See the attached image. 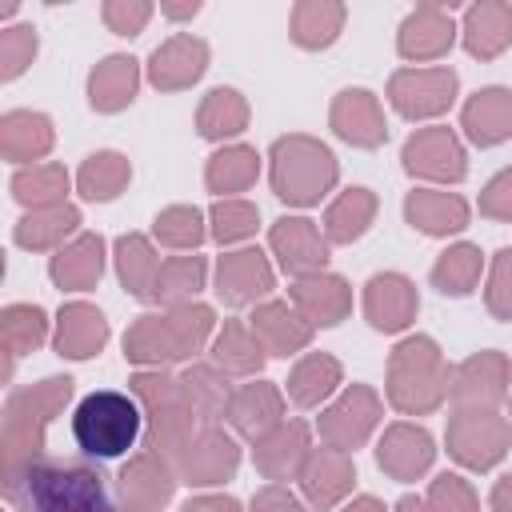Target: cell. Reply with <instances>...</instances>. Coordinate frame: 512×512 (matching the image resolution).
<instances>
[{
	"mask_svg": "<svg viewBox=\"0 0 512 512\" xmlns=\"http://www.w3.org/2000/svg\"><path fill=\"white\" fill-rule=\"evenodd\" d=\"M432 460H436V440L424 424L396 420L376 440V468L396 484H412V480L428 476Z\"/></svg>",
	"mask_w": 512,
	"mask_h": 512,
	"instance_id": "obj_14",
	"label": "cell"
},
{
	"mask_svg": "<svg viewBox=\"0 0 512 512\" xmlns=\"http://www.w3.org/2000/svg\"><path fill=\"white\" fill-rule=\"evenodd\" d=\"M256 228H260V208L252 200H244V196L216 200L208 208V236L216 244H240V240L256 236Z\"/></svg>",
	"mask_w": 512,
	"mask_h": 512,
	"instance_id": "obj_50",
	"label": "cell"
},
{
	"mask_svg": "<svg viewBox=\"0 0 512 512\" xmlns=\"http://www.w3.org/2000/svg\"><path fill=\"white\" fill-rule=\"evenodd\" d=\"M344 20H348V8L340 0H296L288 16V36L296 48L320 52L340 40Z\"/></svg>",
	"mask_w": 512,
	"mask_h": 512,
	"instance_id": "obj_36",
	"label": "cell"
},
{
	"mask_svg": "<svg viewBox=\"0 0 512 512\" xmlns=\"http://www.w3.org/2000/svg\"><path fill=\"white\" fill-rule=\"evenodd\" d=\"M200 12V0H160V16L168 20H192Z\"/></svg>",
	"mask_w": 512,
	"mask_h": 512,
	"instance_id": "obj_59",
	"label": "cell"
},
{
	"mask_svg": "<svg viewBox=\"0 0 512 512\" xmlns=\"http://www.w3.org/2000/svg\"><path fill=\"white\" fill-rule=\"evenodd\" d=\"M56 144V128L44 112H32V108H12L0 116V152L8 164H44V156L52 152Z\"/></svg>",
	"mask_w": 512,
	"mask_h": 512,
	"instance_id": "obj_31",
	"label": "cell"
},
{
	"mask_svg": "<svg viewBox=\"0 0 512 512\" xmlns=\"http://www.w3.org/2000/svg\"><path fill=\"white\" fill-rule=\"evenodd\" d=\"M260 180V152L252 144H220L204 164V184L216 200H236Z\"/></svg>",
	"mask_w": 512,
	"mask_h": 512,
	"instance_id": "obj_37",
	"label": "cell"
},
{
	"mask_svg": "<svg viewBox=\"0 0 512 512\" xmlns=\"http://www.w3.org/2000/svg\"><path fill=\"white\" fill-rule=\"evenodd\" d=\"M376 192L372 188H344L328 208H324V236L328 244H356L372 220H376Z\"/></svg>",
	"mask_w": 512,
	"mask_h": 512,
	"instance_id": "obj_40",
	"label": "cell"
},
{
	"mask_svg": "<svg viewBox=\"0 0 512 512\" xmlns=\"http://www.w3.org/2000/svg\"><path fill=\"white\" fill-rule=\"evenodd\" d=\"M240 468V444L232 432H224L220 424L200 428L196 440L184 448V456L176 460L180 484L188 488H216L224 480H232Z\"/></svg>",
	"mask_w": 512,
	"mask_h": 512,
	"instance_id": "obj_16",
	"label": "cell"
},
{
	"mask_svg": "<svg viewBox=\"0 0 512 512\" xmlns=\"http://www.w3.org/2000/svg\"><path fill=\"white\" fill-rule=\"evenodd\" d=\"M300 496L316 508V512H332L340 508L348 496H352V484H356V464H352V452H336L328 444L312 448L300 476Z\"/></svg>",
	"mask_w": 512,
	"mask_h": 512,
	"instance_id": "obj_17",
	"label": "cell"
},
{
	"mask_svg": "<svg viewBox=\"0 0 512 512\" xmlns=\"http://www.w3.org/2000/svg\"><path fill=\"white\" fill-rule=\"evenodd\" d=\"M404 220L420 232V236H456L468 228L472 208L460 192L448 188H412L404 196Z\"/></svg>",
	"mask_w": 512,
	"mask_h": 512,
	"instance_id": "obj_26",
	"label": "cell"
},
{
	"mask_svg": "<svg viewBox=\"0 0 512 512\" xmlns=\"http://www.w3.org/2000/svg\"><path fill=\"white\" fill-rule=\"evenodd\" d=\"M180 380H184V388H188V400H192V408H196V416H200V424L204 428H212V424H220L224 416H228V400H232V380L208 360V364H188L184 372H180Z\"/></svg>",
	"mask_w": 512,
	"mask_h": 512,
	"instance_id": "obj_46",
	"label": "cell"
},
{
	"mask_svg": "<svg viewBox=\"0 0 512 512\" xmlns=\"http://www.w3.org/2000/svg\"><path fill=\"white\" fill-rule=\"evenodd\" d=\"M480 272H484V252L476 244L460 240V244H448L436 256L428 280H432V288L440 296H472L476 284H480Z\"/></svg>",
	"mask_w": 512,
	"mask_h": 512,
	"instance_id": "obj_45",
	"label": "cell"
},
{
	"mask_svg": "<svg viewBox=\"0 0 512 512\" xmlns=\"http://www.w3.org/2000/svg\"><path fill=\"white\" fill-rule=\"evenodd\" d=\"M152 236L164 248H172V252H196L208 240V224H204V212L200 208H192V204H168V208L156 212Z\"/></svg>",
	"mask_w": 512,
	"mask_h": 512,
	"instance_id": "obj_49",
	"label": "cell"
},
{
	"mask_svg": "<svg viewBox=\"0 0 512 512\" xmlns=\"http://www.w3.org/2000/svg\"><path fill=\"white\" fill-rule=\"evenodd\" d=\"M176 484H180V472L172 460H164L160 452H136L124 460L120 476H116V488H120V500L128 512H160L172 504L176 496Z\"/></svg>",
	"mask_w": 512,
	"mask_h": 512,
	"instance_id": "obj_12",
	"label": "cell"
},
{
	"mask_svg": "<svg viewBox=\"0 0 512 512\" xmlns=\"http://www.w3.org/2000/svg\"><path fill=\"white\" fill-rule=\"evenodd\" d=\"M460 128L476 148H496L512 140V88L488 84L472 92L460 108Z\"/></svg>",
	"mask_w": 512,
	"mask_h": 512,
	"instance_id": "obj_28",
	"label": "cell"
},
{
	"mask_svg": "<svg viewBox=\"0 0 512 512\" xmlns=\"http://www.w3.org/2000/svg\"><path fill=\"white\" fill-rule=\"evenodd\" d=\"M128 184H132V160H128L124 152H116V148L92 152V156L80 164V172H76V192H80L84 200H92V204L116 200Z\"/></svg>",
	"mask_w": 512,
	"mask_h": 512,
	"instance_id": "obj_41",
	"label": "cell"
},
{
	"mask_svg": "<svg viewBox=\"0 0 512 512\" xmlns=\"http://www.w3.org/2000/svg\"><path fill=\"white\" fill-rule=\"evenodd\" d=\"M424 504H428V512H480L476 488L464 476H456V472L432 476L428 492H424Z\"/></svg>",
	"mask_w": 512,
	"mask_h": 512,
	"instance_id": "obj_52",
	"label": "cell"
},
{
	"mask_svg": "<svg viewBox=\"0 0 512 512\" xmlns=\"http://www.w3.org/2000/svg\"><path fill=\"white\" fill-rule=\"evenodd\" d=\"M224 420L232 424L236 436H244L248 444H256V440H264L268 432H276L288 420L284 416V392L276 384H268V380H248V384H240L232 392Z\"/></svg>",
	"mask_w": 512,
	"mask_h": 512,
	"instance_id": "obj_24",
	"label": "cell"
},
{
	"mask_svg": "<svg viewBox=\"0 0 512 512\" xmlns=\"http://www.w3.org/2000/svg\"><path fill=\"white\" fill-rule=\"evenodd\" d=\"M208 352H212V364H216L228 380H232V376L256 380V376L264 372V360H268V352H264V344L256 340V332L248 328V320H224V324L216 328Z\"/></svg>",
	"mask_w": 512,
	"mask_h": 512,
	"instance_id": "obj_33",
	"label": "cell"
},
{
	"mask_svg": "<svg viewBox=\"0 0 512 512\" xmlns=\"http://www.w3.org/2000/svg\"><path fill=\"white\" fill-rule=\"evenodd\" d=\"M480 216H488V220H512V168H500L480 188Z\"/></svg>",
	"mask_w": 512,
	"mask_h": 512,
	"instance_id": "obj_55",
	"label": "cell"
},
{
	"mask_svg": "<svg viewBox=\"0 0 512 512\" xmlns=\"http://www.w3.org/2000/svg\"><path fill=\"white\" fill-rule=\"evenodd\" d=\"M288 304L312 324V328H336L352 312V284L336 272H312L288 284Z\"/></svg>",
	"mask_w": 512,
	"mask_h": 512,
	"instance_id": "obj_21",
	"label": "cell"
},
{
	"mask_svg": "<svg viewBox=\"0 0 512 512\" xmlns=\"http://www.w3.org/2000/svg\"><path fill=\"white\" fill-rule=\"evenodd\" d=\"M452 368L444 364V352L432 336H404L388 352V376L384 396L400 416H432L448 400Z\"/></svg>",
	"mask_w": 512,
	"mask_h": 512,
	"instance_id": "obj_4",
	"label": "cell"
},
{
	"mask_svg": "<svg viewBox=\"0 0 512 512\" xmlns=\"http://www.w3.org/2000/svg\"><path fill=\"white\" fill-rule=\"evenodd\" d=\"M248 328L256 332V340L264 344V352L268 356H280V360L304 352L312 344V332H316L288 300H264V304H256L252 316H248Z\"/></svg>",
	"mask_w": 512,
	"mask_h": 512,
	"instance_id": "obj_27",
	"label": "cell"
},
{
	"mask_svg": "<svg viewBox=\"0 0 512 512\" xmlns=\"http://www.w3.org/2000/svg\"><path fill=\"white\" fill-rule=\"evenodd\" d=\"M392 512H428V504H424V496H400Z\"/></svg>",
	"mask_w": 512,
	"mask_h": 512,
	"instance_id": "obj_61",
	"label": "cell"
},
{
	"mask_svg": "<svg viewBox=\"0 0 512 512\" xmlns=\"http://www.w3.org/2000/svg\"><path fill=\"white\" fill-rule=\"evenodd\" d=\"M208 72V44L192 32L168 36L152 56H148V84L156 92H184Z\"/></svg>",
	"mask_w": 512,
	"mask_h": 512,
	"instance_id": "obj_22",
	"label": "cell"
},
{
	"mask_svg": "<svg viewBox=\"0 0 512 512\" xmlns=\"http://www.w3.org/2000/svg\"><path fill=\"white\" fill-rule=\"evenodd\" d=\"M104 260H108L104 236H100V232H80L76 240H68L64 248L52 252L48 276H52V284H56L60 292H88V288L100 284Z\"/></svg>",
	"mask_w": 512,
	"mask_h": 512,
	"instance_id": "obj_29",
	"label": "cell"
},
{
	"mask_svg": "<svg viewBox=\"0 0 512 512\" xmlns=\"http://www.w3.org/2000/svg\"><path fill=\"white\" fill-rule=\"evenodd\" d=\"M164 320H168V332H172L180 364L196 360V352H204L208 340L216 336V312L208 304H200V300L180 304V308H164Z\"/></svg>",
	"mask_w": 512,
	"mask_h": 512,
	"instance_id": "obj_48",
	"label": "cell"
},
{
	"mask_svg": "<svg viewBox=\"0 0 512 512\" xmlns=\"http://www.w3.org/2000/svg\"><path fill=\"white\" fill-rule=\"evenodd\" d=\"M268 248L276 256L280 272H288L292 280H300V276L324 272L332 244H328L324 228H316V220H308V216H280L268 228Z\"/></svg>",
	"mask_w": 512,
	"mask_h": 512,
	"instance_id": "obj_15",
	"label": "cell"
},
{
	"mask_svg": "<svg viewBox=\"0 0 512 512\" xmlns=\"http://www.w3.org/2000/svg\"><path fill=\"white\" fill-rule=\"evenodd\" d=\"M460 76L448 64L436 68H400L388 80V104L404 120H436L456 104Z\"/></svg>",
	"mask_w": 512,
	"mask_h": 512,
	"instance_id": "obj_9",
	"label": "cell"
},
{
	"mask_svg": "<svg viewBox=\"0 0 512 512\" xmlns=\"http://www.w3.org/2000/svg\"><path fill=\"white\" fill-rule=\"evenodd\" d=\"M124 360L136 364V368H168V364H180L164 312H140L128 324V332H124Z\"/></svg>",
	"mask_w": 512,
	"mask_h": 512,
	"instance_id": "obj_39",
	"label": "cell"
},
{
	"mask_svg": "<svg viewBox=\"0 0 512 512\" xmlns=\"http://www.w3.org/2000/svg\"><path fill=\"white\" fill-rule=\"evenodd\" d=\"M380 416H384L380 392L372 384H348L336 392V400H328L320 408V420H316L320 444H328L336 452H356L380 428Z\"/></svg>",
	"mask_w": 512,
	"mask_h": 512,
	"instance_id": "obj_8",
	"label": "cell"
},
{
	"mask_svg": "<svg viewBox=\"0 0 512 512\" xmlns=\"http://www.w3.org/2000/svg\"><path fill=\"white\" fill-rule=\"evenodd\" d=\"M112 328H108V316L88 304V300H68L60 312H56V328H52V348L56 356L64 360H92L104 352Z\"/></svg>",
	"mask_w": 512,
	"mask_h": 512,
	"instance_id": "obj_23",
	"label": "cell"
},
{
	"mask_svg": "<svg viewBox=\"0 0 512 512\" xmlns=\"http://www.w3.org/2000/svg\"><path fill=\"white\" fill-rule=\"evenodd\" d=\"M488 508H492V512H512V472L500 476V480L492 484V492H488Z\"/></svg>",
	"mask_w": 512,
	"mask_h": 512,
	"instance_id": "obj_58",
	"label": "cell"
},
{
	"mask_svg": "<svg viewBox=\"0 0 512 512\" xmlns=\"http://www.w3.org/2000/svg\"><path fill=\"white\" fill-rule=\"evenodd\" d=\"M80 208L76 204H56V208H36V212H24L12 228V240L28 252H56L64 248L68 240L80 236Z\"/></svg>",
	"mask_w": 512,
	"mask_h": 512,
	"instance_id": "obj_35",
	"label": "cell"
},
{
	"mask_svg": "<svg viewBox=\"0 0 512 512\" xmlns=\"http://www.w3.org/2000/svg\"><path fill=\"white\" fill-rule=\"evenodd\" d=\"M248 512H308V500L296 496L288 484H264L248 500Z\"/></svg>",
	"mask_w": 512,
	"mask_h": 512,
	"instance_id": "obj_56",
	"label": "cell"
},
{
	"mask_svg": "<svg viewBox=\"0 0 512 512\" xmlns=\"http://www.w3.org/2000/svg\"><path fill=\"white\" fill-rule=\"evenodd\" d=\"M404 172L428 184H460L468 176V152L448 124L416 128L400 148Z\"/></svg>",
	"mask_w": 512,
	"mask_h": 512,
	"instance_id": "obj_10",
	"label": "cell"
},
{
	"mask_svg": "<svg viewBox=\"0 0 512 512\" xmlns=\"http://www.w3.org/2000/svg\"><path fill=\"white\" fill-rule=\"evenodd\" d=\"M112 264H116V280L128 296L152 304L156 292V276H160V256L152 248V240L144 232H124L112 248Z\"/></svg>",
	"mask_w": 512,
	"mask_h": 512,
	"instance_id": "obj_38",
	"label": "cell"
},
{
	"mask_svg": "<svg viewBox=\"0 0 512 512\" xmlns=\"http://www.w3.org/2000/svg\"><path fill=\"white\" fill-rule=\"evenodd\" d=\"M456 20L444 4H416L404 20H400V32H396V52L412 64H428V60H440L452 44H456Z\"/></svg>",
	"mask_w": 512,
	"mask_h": 512,
	"instance_id": "obj_20",
	"label": "cell"
},
{
	"mask_svg": "<svg viewBox=\"0 0 512 512\" xmlns=\"http://www.w3.org/2000/svg\"><path fill=\"white\" fill-rule=\"evenodd\" d=\"M308 452H312V428L304 420H284L276 432L252 444V464L268 484H284L300 476Z\"/></svg>",
	"mask_w": 512,
	"mask_h": 512,
	"instance_id": "obj_25",
	"label": "cell"
},
{
	"mask_svg": "<svg viewBox=\"0 0 512 512\" xmlns=\"http://www.w3.org/2000/svg\"><path fill=\"white\" fill-rule=\"evenodd\" d=\"M340 384H344V368H340L336 356H328V352H304L292 364V372L284 380V392H288V400L296 408H320V404H328L340 392Z\"/></svg>",
	"mask_w": 512,
	"mask_h": 512,
	"instance_id": "obj_34",
	"label": "cell"
},
{
	"mask_svg": "<svg viewBox=\"0 0 512 512\" xmlns=\"http://www.w3.org/2000/svg\"><path fill=\"white\" fill-rule=\"evenodd\" d=\"M180 512H244L236 496H224V492H200V496H188L180 504Z\"/></svg>",
	"mask_w": 512,
	"mask_h": 512,
	"instance_id": "obj_57",
	"label": "cell"
},
{
	"mask_svg": "<svg viewBox=\"0 0 512 512\" xmlns=\"http://www.w3.org/2000/svg\"><path fill=\"white\" fill-rule=\"evenodd\" d=\"M68 184H72L68 168H64V164L44 160V164L16 168L8 188H12V200H16V204H24L28 212H36V208H56V204H68Z\"/></svg>",
	"mask_w": 512,
	"mask_h": 512,
	"instance_id": "obj_43",
	"label": "cell"
},
{
	"mask_svg": "<svg viewBox=\"0 0 512 512\" xmlns=\"http://www.w3.org/2000/svg\"><path fill=\"white\" fill-rule=\"evenodd\" d=\"M508 428H512V392H508Z\"/></svg>",
	"mask_w": 512,
	"mask_h": 512,
	"instance_id": "obj_62",
	"label": "cell"
},
{
	"mask_svg": "<svg viewBox=\"0 0 512 512\" xmlns=\"http://www.w3.org/2000/svg\"><path fill=\"white\" fill-rule=\"evenodd\" d=\"M460 40L472 60H496L512 44V4L504 0H480L464 8Z\"/></svg>",
	"mask_w": 512,
	"mask_h": 512,
	"instance_id": "obj_30",
	"label": "cell"
},
{
	"mask_svg": "<svg viewBox=\"0 0 512 512\" xmlns=\"http://www.w3.org/2000/svg\"><path fill=\"white\" fill-rule=\"evenodd\" d=\"M444 444L460 468L492 472L512 448V428L508 416H500V408H452Z\"/></svg>",
	"mask_w": 512,
	"mask_h": 512,
	"instance_id": "obj_7",
	"label": "cell"
},
{
	"mask_svg": "<svg viewBox=\"0 0 512 512\" xmlns=\"http://www.w3.org/2000/svg\"><path fill=\"white\" fill-rule=\"evenodd\" d=\"M276 288V272L260 248H232L216 260V296L224 308H256Z\"/></svg>",
	"mask_w": 512,
	"mask_h": 512,
	"instance_id": "obj_13",
	"label": "cell"
},
{
	"mask_svg": "<svg viewBox=\"0 0 512 512\" xmlns=\"http://www.w3.org/2000/svg\"><path fill=\"white\" fill-rule=\"evenodd\" d=\"M128 392L144 408V448L176 464L184 448L196 440V432L204 428L188 400L184 380L172 376L168 368H136L128 380Z\"/></svg>",
	"mask_w": 512,
	"mask_h": 512,
	"instance_id": "obj_3",
	"label": "cell"
},
{
	"mask_svg": "<svg viewBox=\"0 0 512 512\" xmlns=\"http://www.w3.org/2000/svg\"><path fill=\"white\" fill-rule=\"evenodd\" d=\"M140 92V64L124 52H112L104 56L92 72H88V104L92 112H124Z\"/></svg>",
	"mask_w": 512,
	"mask_h": 512,
	"instance_id": "obj_32",
	"label": "cell"
},
{
	"mask_svg": "<svg viewBox=\"0 0 512 512\" xmlns=\"http://www.w3.org/2000/svg\"><path fill=\"white\" fill-rule=\"evenodd\" d=\"M140 432H144V408L136 404L132 392L100 388V392H88L72 412V436L80 452L96 460L124 456L140 440Z\"/></svg>",
	"mask_w": 512,
	"mask_h": 512,
	"instance_id": "obj_6",
	"label": "cell"
},
{
	"mask_svg": "<svg viewBox=\"0 0 512 512\" xmlns=\"http://www.w3.org/2000/svg\"><path fill=\"white\" fill-rule=\"evenodd\" d=\"M484 308L492 312V320L512 324V248H500V252H492V260H488Z\"/></svg>",
	"mask_w": 512,
	"mask_h": 512,
	"instance_id": "obj_53",
	"label": "cell"
},
{
	"mask_svg": "<svg viewBox=\"0 0 512 512\" xmlns=\"http://www.w3.org/2000/svg\"><path fill=\"white\" fill-rule=\"evenodd\" d=\"M0 336H4V380H12V368L20 356L36 352L48 340V312L40 304H8L0 312Z\"/></svg>",
	"mask_w": 512,
	"mask_h": 512,
	"instance_id": "obj_44",
	"label": "cell"
},
{
	"mask_svg": "<svg viewBox=\"0 0 512 512\" xmlns=\"http://www.w3.org/2000/svg\"><path fill=\"white\" fill-rule=\"evenodd\" d=\"M416 312H420V292L404 272H376L364 284V320L376 332L396 336L416 320Z\"/></svg>",
	"mask_w": 512,
	"mask_h": 512,
	"instance_id": "obj_19",
	"label": "cell"
},
{
	"mask_svg": "<svg viewBox=\"0 0 512 512\" xmlns=\"http://www.w3.org/2000/svg\"><path fill=\"white\" fill-rule=\"evenodd\" d=\"M40 52V36L32 24H8L0 28V80L12 84L16 76L28 72V64Z\"/></svg>",
	"mask_w": 512,
	"mask_h": 512,
	"instance_id": "obj_51",
	"label": "cell"
},
{
	"mask_svg": "<svg viewBox=\"0 0 512 512\" xmlns=\"http://www.w3.org/2000/svg\"><path fill=\"white\" fill-rule=\"evenodd\" d=\"M512 392V364L504 352H472L452 368L448 380V400L456 408H500Z\"/></svg>",
	"mask_w": 512,
	"mask_h": 512,
	"instance_id": "obj_11",
	"label": "cell"
},
{
	"mask_svg": "<svg viewBox=\"0 0 512 512\" xmlns=\"http://www.w3.org/2000/svg\"><path fill=\"white\" fill-rule=\"evenodd\" d=\"M72 392H76L72 376H44L36 384H24V388L8 392V400H4V432H0L4 480L20 476L36 460H44L48 424L68 408Z\"/></svg>",
	"mask_w": 512,
	"mask_h": 512,
	"instance_id": "obj_2",
	"label": "cell"
},
{
	"mask_svg": "<svg viewBox=\"0 0 512 512\" xmlns=\"http://www.w3.org/2000/svg\"><path fill=\"white\" fill-rule=\"evenodd\" d=\"M328 128L352 144V148H380L388 140V120H384V108L376 100V92L368 88H344L332 96V108H328Z\"/></svg>",
	"mask_w": 512,
	"mask_h": 512,
	"instance_id": "obj_18",
	"label": "cell"
},
{
	"mask_svg": "<svg viewBox=\"0 0 512 512\" xmlns=\"http://www.w3.org/2000/svg\"><path fill=\"white\" fill-rule=\"evenodd\" d=\"M340 180V164L332 148L308 132H288L272 140L268 148V184L276 200L288 208H312L320 204Z\"/></svg>",
	"mask_w": 512,
	"mask_h": 512,
	"instance_id": "obj_5",
	"label": "cell"
},
{
	"mask_svg": "<svg viewBox=\"0 0 512 512\" xmlns=\"http://www.w3.org/2000/svg\"><path fill=\"white\" fill-rule=\"evenodd\" d=\"M208 280V260L188 252V256H168L160 264V276H156V292H152V304H164V308H180V304H192L200 296Z\"/></svg>",
	"mask_w": 512,
	"mask_h": 512,
	"instance_id": "obj_47",
	"label": "cell"
},
{
	"mask_svg": "<svg viewBox=\"0 0 512 512\" xmlns=\"http://www.w3.org/2000/svg\"><path fill=\"white\" fill-rule=\"evenodd\" d=\"M152 4L148 0H104L100 4V20H104V28L108 32H116V36H140L144 32V24L152 20Z\"/></svg>",
	"mask_w": 512,
	"mask_h": 512,
	"instance_id": "obj_54",
	"label": "cell"
},
{
	"mask_svg": "<svg viewBox=\"0 0 512 512\" xmlns=\"http://www.w3.org/2000/svg\"><path fill=\"white\" fill-rule=\"evenodd\" d=\"M340 512H388V508H384L376 496H352V500H348Z\"/></svg>",
	"mask_w": 512,
	"mask_h": 512,
	"instance_id": "obj_60",
	"label": "cell"
},
{
	"mask_svg": "<svg viewBox=\"0 0 512 512\" xmlns=\"http://www.w3.org/2000/svg\"><path fill=\"white\" fill-rule=\"evenodd\" d=\"M248 100H244V92L240 88H212V92H204V100H200V108H196V132L204 136V140H232V136H240L244 128H248Z\"/></svg>",
	"mask_w": 512,
	"mask_h": 512,
	"instance_id": "obj_42",
	"label": "cell"
},
{
	"mask_svg": "<svg viewBox=\"0 0 512 512\" xmlns=\"http://www.w3.org/2000/svg\"><path fill=\"white\" fill-rule=\"evenodd\" d=\"M8 512H116L104 472L88 460H36L4 480Z\"/></svg>",
	"mask_w": 512,
	"mask_h": 512,
	"instance_id": "obj_1",
	"label": "cell"
}]
</instances>
